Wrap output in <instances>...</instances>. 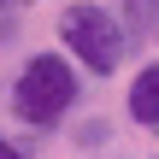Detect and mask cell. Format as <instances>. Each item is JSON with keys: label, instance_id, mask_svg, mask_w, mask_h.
I'll return each mask as SVG.
<instances>
[{"label": "cell", "instance_id": "6da1fadb", "mask_svg": "<svg viewBox=\"0 0 159 159\" xmlns=\"http://www.w3.org/2000/svg\"><path fill=\"white\" fill-rule=\"evenodd\" d=\"M71 100H77V71H71L59 53H35V59L18 71V83H12V112H18L24 124H35V130L59 124V118L71 112Z\"/></svg>", "mask_w": 159, "mask_h": 159}, {"label": "cell", "instance_id": "7a4b0ae2", "mask_svg": "<svg viewBox=\"0 0 159 159\" xmlns=\"http://www.w3.org/2000/svg\"><path fill=\"white\" fill-rule=\"evenodd\" d=\"M59 35H65V47L94 71V77H106V71H118V59H124V24L106 12V6H94V0H77V6H65L59 12Z\"/></svg>", "mask_w": 159, "mask_h": 159}, {"label": "cell", "instance_id": "3957f363", "mask_svg": "<svg viewBox=\"0 0 159 159\" xmlns=\"http://www.w3.org/2000/svg\"><path fill=\"white\" fill-rule=\"evenodd\" d=\"M130 118L142 130H159V65L136 71V83H130Z\"/></svg>", "mask_w": 159, "mask_h": 159}, {"label": "cell", "instance_id": "277c9868", "mask_svg": "<svg viewBox=\"0 0 159 159\" xmlns=\"http://www.w3.org/2000/svg\"><path fill=\"white\" fill-rule=\"evenodd\" d=\"M124 6V30H136V35H148L159 24V0H118Z\"/></svg>", "mask_w": 159, "mask_h": 159}, {"label": "cell", "instance_id": "5b68a950", "mask_svg": "<svg viewBox=\"0 0 159 159\" xmlns=\"http://www.w3.org/2000/svg\"><path fill=\"white\" fill-rule=\"evenodd\" d=\"M100 142H106V124H100V118H94V124H83V148H100Z\"/></svg>", "mask_w": 159, "mask_h": 159}, {"label": "cell", "instance_id": "8992f818", "mask_svg": "<svg viewBox=\"0 0 159 159\" xmlns=\"http://www.w3.org/2000/svg\"><path fill=\"white\" fill-rule=\"evenodd\" d=\"M18 6H35V0H0V12H18Z\"/></svg>", "mask_w": 159, "mask_h": 159}, {"label": "cell", "instance_id": "52a82bcc", "mask_svg": "<svg viewBox=\"0 0 159 159\" xmlns=\"http://www.w3.org/2000/svg\"><path fill=\"white\" fill-rule=\"evenodd\" d=\"M0 159H24V153H18V148H12V142H0Z\"/></svg>", "mask_w": 159, "mask_h": 159}]
</instances>
